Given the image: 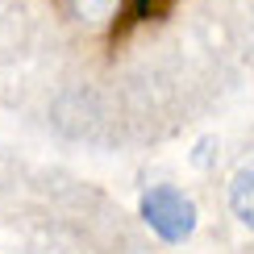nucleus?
Returning a JSON list of instances; mask_svg holds the SVG:
<instances>
[{
    "label": "nucleus",
    "instance_id": "7ed1b4c3",
    "mask_svg": "<svg viewBox=\"0 0 254 254\" xmlns=\"http://www.w3.org/2000/svg\"><path fill=\"white\" fill-rule=\"evenodd\" d=\"M67 8L79 21H109V17H117L121 0H67Z\"/></svg>",
    "mask_w": 254,
    "mask_h": 254
},
{
    "label": "nucleus",
    "instance_id": "f257e3e1",
    "mask_svg": "<svg viewBox=\"0 0 254 254\" xmlns=\"http://www.w3.org/2000/svg\"><path fill=\"white\" fill-rule=\"evenodd\" d=\"M142 217L163 242H188L196 229V204L171 184H158L142 196Z\"/></svg>",
    "mask_w": 254,
    "mask_h": 254
},
{
    "label": "nucleus",
    "instance_id": "f03ea898",
    "mask_svg": "<svg viewBox=\"0 0 254 254\" xmlns=\"http://www.w3.org/2000/svg\"><path fill=\"white\" fill-rule=\"evenodd\" d=\"M229 208L246 229H254V163L238 167L234 184H229Z\"/></svg>",
    "mask_w": 254,
    "mask_h": 254
}]
</instances>
